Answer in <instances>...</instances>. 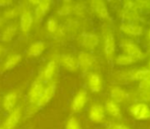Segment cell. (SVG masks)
Wrapping results in <instances>:
<instances>
[{"mask_svg":"<svg viewBox=\"0 0 150 129\" xmlns=\"http://www.w3.org/2000/svg\"><path fill=\"white\" fill-rule=\"evenodd\" d=\"M103 107H104L105 112H107L110 116L115 117V118H117L120 116V109H119L118 105L117 104V103L114 102L113 100L106 101L105 105Z\"/></svg>","mask_w":150,"mask_h":129,"instance_id":"obj_23","label":"cell"},{"mask_svg":"<svg viewBox=\"0 0 150 129\" xmlns=\"http://www.w3.org/2000/svg\"><path fill=\"white\" fill-rule=\"evenodd\" d=\"M56 89H57V86H56V82H50L49 84L44 87V89L40 96V98L38 99L36 105L37 107H42L45 106L55 96L56 93Z\"/></svg>","mask_w":150,"mask_h":129,"instance_id":"obj_4","label":"cell"},{"mask_svg":"<svg viewBox=\"0 0 150 129\" xmlns=\"http://www.w3.org/2000/svg\"><path fill=\"white\" fill-rule=\"evenodd\" d=\"M78 64L84 73L88 72L94 64V57L86 51H80L78 54Z\"/></svg>","mask_w":150,"mask_h":129,"instance_id":"obj_13","label":"cell"},{"mask_svg":"<svg viewBox=\"0 0 150 129\" xmlns=\"http://www.w3.org/2000/svg\"><path fill=\"white\" fill-rule=\"evenodd\" d=\"M34 23V16L28 7H26L21 13L20 28L24 35H28Z\"/></svg>","mask_w":150,"mask_h":129,"instance_id":"obj_6","label":"cell"},{"mask_svg":"<svg viewBox=\"0 0 150 129\" xmlns=\"http://www.w3.org/2000/svg\"><path fill=\"white\" fill-rule=\"evenodd\" d=\"M37 111H38L37 105H36V104H31V103H30V104L26 108V110H25V116H26L27 118H29V117L33 116L35 113H36Z\"/></svg>","mask_w":150,"mask_h":129,"instance_id":"obj_30","label":"cell"},{"mask_svg":"<svg viewBox=\"0 0 150 129\" xmlns=\"http://www.w3.org/2000/svg\"><path fill=\"white\" fill-rule=\"evenodd\" d=\"M65 129H82V128L80 120L75 116H71L65 124Z\"/></svg>","mask_w":150,"mask_h":129,"instance_id":"obj_26","label":"cell"},{"mask_svg":"<svg viewBox=\"0 0 150 129\" xmlns=\"http://www.w3.org/2000/svg\"><path fill=\"white\" fill-rule=\"evenodd\" d=\"M91 6L94 12L103 20L109 19V12L105 6V4L103 1H93L91 2Z\"/></svg>","mask_w":150,"mask_h":129,"instance_id":"obj_18","label":"cell"},{"mask_svg":"<svg viewBox=\"0 0 150 129\" xmlns=\"http://www.w3.org/2000/svg\"><path fill=\"white\" fill-rule=\"evenodd\" d=\"M46 49V43L43 41H36L30 45L28 50V55L31 57H38L42 54Z\"/></svg>","mask_w":150,"mask_h":129,"instance_id":"obj_19","label":"cell"},{"mask_svg":"<svg viewBox=\"0 0 150 129\" xmlns=\"http://www.w3.org/2000/svg\"><path fill=\"white\" fill-rule=\"evenodd\" d=\"M6 48H4L1 44H0V57H2L6 53Z\"/></svg>","mask_w":150,"mask_h":129,"instance_id":"obj_34","label":"cell"},{"mask_svg":"<svg viewBox=\"0 0 150 129\" xmlns=\"http://www.w3.org/2000/svg\"><path fill=\"white\" fill-rule=\"evenodd\" d=\"M47 29L50 33H55L57 29V22L54 17L49 18L47 21Z\"/></svg>","mask_w":150,"mask_h":129,"instance_id":"obj_28","label":"cell"},{"mask_svg":"<svg viewBox=\"0 0 150 129\" xmlns=\"http://www.w3.org/2000/svg\"><path fill=\"white\" fill-rule=\"evenodd\" d=\"M44 89L43 82L38 77L31 85L29 91L28 93V99L29 103L31 104H36L38 99L40 98L42 91Z\"/></svg>","mask_w":150,"mask_h":129,"instance_id":"obj_2","label":"cell"},{"mask_svg":"<svg viewBox=\"0 0 150 129\" xmlns=\"http://www.w3.org/2000/svg\"><path fill=\"white\" fill-rule=\"evenodd\" d=\"M149 39H150V31H149Z\"/></svg>","mask_w":150,"mask_h":129,"instance_id":"obj_38","label":"cell"},{"mask_svg":"<svg viewBox=\"0 0 150 129\" xmlns=\"http://www.w3.org/2000/svg\"><path fill=\"white\" fill-rule=\"evenodd\" d=\"M6 22V21L1 17V18H0V28H1L2 27H3V25H4V23Z\"/></svg>","mask_w":150,"mask_h":129,"instance_id":"obj_36","label":"cell"},{"mask_svg":"<svg viewBox=\"0 0 150 129\" xmlns=\"http://www.w3.org/2000/svg\"><path fill=\"white\" fill-rule=\"evenodd\" d=\"M88 85L93 93H98L103 89V82L99 74L91 73L88 75Z\"/></svg>","mask_w":150,"mask_h":129,"instance_id":"obj_14","label":"cell"},{"mask_svg":"<svg viewBox=\"0 0 150 129\" xmlns=\"http://www.w3.org/2000/svg\"><path fill=\"white\" fill-rule=\"evenodd\" d=\"M12 5V2L11 1H6V0H2V1H0V6L1 7H7L9 6Z\"/></svg>","mask_w":150,"mask_h":129,"instance_id":"obj_33","label":"cell"},{"mask_svg":"<svg viewBox=\"0 0 150 129\" xmlns=\"http://www.w3.org/2000/svg\"><path fill=\"white\" fill-rule=\"evenodd\" d=\"M58 60L57 59H51L50 60L47 64L45 66L44 69L42 70V74L39 75V78L43 82H52V80L54 79V77L57 74V68H58Z\"/></svg>","mask_w":150,"mask_h":129,"instance_id":"obj_3","label":"cell"},{"mask_svg":"<svg viewBox=\"0 0 150 129\" xmlns=\"http://www.w3.org/2000/svg\"><path fill=\"white\" fill-rule=\"evenodd\" d=\"M21 107L19 105L16 106L11 112H9L8 117L0 125V129H15L19 121L21 120Z\"/></svg>","mask_w":150,"mask_h":129,"instance_id":"obj_1","label":"cell"},{"mask_svg":"<svg viewBox=\"0 0 150 129\" xmlns=\"http://www.w3.org/2000/svg\"><path fill=\"white\" fill-rule=\"evenodd\" d=\"M140 86H141L143 89H150V78L147 79V80H146V81H143V82H141Z\"/></svg>","mask_w":150,"mask_h":129,"instance_id":"obj_32","label":"cell"},{"mask_svg":"<svg viewBox=\"0 0 150 129\" xmlns=\"http://www.w3.org/2000/svg\"><path fill=\"white\" fill-rule=\"evenodd\" d=\"M131 112L136 119L150 118V108L147 104L139 103L131 107Z\"/></svg>","mask_w":150,"mask_h":129,"instance_id":"obj_9","label":"cell"},{"mask_svg":"<svg viewBox=\"0 0 150 129\" xmlns=\"http://www.w3.org/2000/svg\"><path fill=\"white\" fill-rule=\"evenodd\" d=\"M18 99H19L18 90H12L6 93L3 98V103H2V105L5 111L11 112L17 106Z\"/></svg>","mask_w":150,"mask_h":129,"instance_id":"obj_10","label":"cell"},{"mask_svg":"<svg viewBox=\"0 0 150 129\" xmlns=\"http://www.w3.org/2000/svg\"><path fill=\"white\" fill-rule=\"evenodd\" d=\"M104 38V53L108 59H111L115 52V39L111 31L108 28L103 30Z\"/></svg>","mask_w":150,"mask_h":129,"instance_id":"obj_7","label":"cell"},{"mask_svg":"<svg viewBox=\"0 0 150 129\" xmlns=\"http://www.w3.org/2000/svg\"><path fill=\"white\" fill-rule=\"evenodd\" d=\"M51 7V2L47 1V0H43V1H39L38 5L35 7L34 11V21L35 22L39 23L42 18L47 14V13L50 11Z\"/></svg>","mask_w":150,"mask_h":129,"instance_id":"obj_12","label":"cell"},{"mask_svg":"<svg viewBox=\"0 0 150 129\" xmlns=\"http://www.w3.org/2000/svg\"><path fill=\"white\" fill-rule=\"evenodd\" d=\"M88 117L94 123H102L105 119V110L101 104H94L88 111Z\"/></svg>","mask_w":150,"mask_h":129,"instance_id":"obj_11","label":"cell"},{"mask_svg":"<svg viewBox=\"0 0 150 129\" xmlns=\"http://www.w3.org/2000/svg\"><path fill=\"white\" fill-rule=\"evenodd\" d=\"M88 102V92L84 89H81L73 96L71 103V110L73 112H80L83 110Z\"/></svg>","mask_w":150,"mask_h":129,"instance_id":"obj_5","label":"cell"},{"mask_svg":"<svg viewBox=\"0 0 150 129\" xmlns=\"http://www.w3.org/2000/svg\"><path fill=\"white\" fill-rule=\"evenodd\" d=\"M27 7V5L26 4H23V5H19L15 7H13V8H10V9H7L3 13V16L2 18L6 21L8 20H12V19H14L15 17H17L20 13H22V11Z\"/></svg>","mask_w":150,"mask_h":129,"instance_id":"obj_21","label":"cell"},{"mask_svg":"<svg viewBox=\"0 0 150 129\" xmlns=\"http://www.w3.org/2000/svg\"><path fill=\"white\" fill-rule=\"evenodd\" d=\"M86 12V7L83 4L81 3H77L74 4V9H73V13H76L77 15L82 16Z\"/></svg>","mask_w":150,"mask_h":129,"instance_id":"obj_31","label":"cell"},{"mask_svg":"<svg viewBox=\"0 0 150 129\" xmlns=\"http://www.w3.org/2000/svg\"><path fill=\"white\" fill-rule=\"evenodd\" d=\"M134 77L138 80L146 81L150 78V70H140L134 74Z\"/></svg>","mask_w":150,"mask_h":129,"instance_id":"obj_29","label":"cell"},{"mask_svg":"<svg viewBox=\"0 0 150 129\" xmlns=\"http://www.w3.org/2000/svg\"><path fill=\"white\" fill-rule=\"evenodd\" d=\"M120 28L124 33L131 35H139L142 33V28L132 23H124Z\"/></svg>","mask_w":150,"mask_h":129,"instance_id":"obj_22","label":"cell"},{"mask_svg":"<svg viewBox=\"0 0 150 129\" xmlns=\"http://www.w3.org/2000/svg\"><path fill=\"white\" fill-rule=\"evenodd\" d=\"M149 66H150V63H149Z\"/></svg>","mask_w":150,"mask_h":129,"instance_id":"obj_39","label":"cell"},{"mask_svg":"<svg viewBox=\"0 0 150 129\" xmlns=\"http://www.w3.org/2000/svg\"><path fill=\"white\" fill-rule=\"evenodd\" d=\"M73 9H74V4H72L71 2H69V1H66V2H64L59 9L57 11V13L59 14V15H70L73 13Z\"/></svg>","mask_w":150,"mask_h":129,"instance_id":"obj_24","label":"cell"},{"mask_svg":"<svg viewBox=\"0 0 150 129\" xmlns=\"http://www.w3.org/2000/svg\"><path fill=\"white\" fill-rule=\"evenodd\" d=\"M133 61H135L132 57H131L130 56L126 55V54H121L117 57V64H120V66H127V64H132Z\"/></svg>","mask_w":150,"mask_h":129,"instance_id":"obj_27","label":"cell"},{"mask_svg":"<svg viewBox=\"0 0 150 129\" xmlns=\"http://www.w3.org/2000/svg\"><path fill=\"white\" fill-rule=\"evenodd\" d=\"M122 48L126 52V55L130 56L134 60L143 58V53L134 43H132L131 42H124L122 43Z\"/></svg>","mask_w":150,"mask_h":129,"instance_id":"obj_16","label":"cell"},{"mask_svg":"<svg viewBox=\"0 0 150 129\" xmlns=\"http://www.w3.org/2000/svg\"><path fill=\"white\" fill-rule=\"evenodd\" d=\"M21 55H20V54L14 53V54L9 55L2 67L3 71H8V70L13 69L21 62Z\"/></svg>","mask_w":150,"mask_h":129,"instance_id":"obj_20","label":"cell"},{"mask_svg":"<svg viewBox=\"0 0 150 129\" xmlns=\"http://www.w3.org/2000/svg\"><path fill=\"white\" fill-rule=\"evenodd\" d=\"M110 129H118L117 128V125H112Z\"/></svg>","mask_w":150,"mask_h":129,"instance_id":"obj_37","label":"cell"},{"mask_svg":"<svg viewBox=\"0 0 150 129\" xmlns=\"http://www.w3.org/2000/svg\"><path fill=\"white\" fill-rule=\"evenodd\" d=\"M117 126L118 129H130L129 127H127L126 125H117Z\"/></svg>","mask_w":150,"mask_h":129,"instance_id":"obj_35","label":"cell"},{"mask_svg":"<svg viewBox=\"0 0 150 129\" xmlns=\"http://www.w3.org/2000/svg\"><path fill=\"white\" fill-rule=\"evenodd\" d=\"M110 96H111L114 102H118V103L122 102L126 96L125 91L119 87L112 88L111 90H110Z\"/></svg>","mask_w":150,"mask_h":129,"instance_id":"obj_25","label":"cell"},{"mask_svg":"<svg viewBox=\"0 0 150 129\" xmlns=\"http://www.w3.org/2000/svg\"><path fill=\"white\" fill-rule=\"evenodd\" d=\"M18 28L16 24H10L8 25L2 33H0V42L2 43H8L11 42L13 37L17 34Z\"/></svg>","mask_w":150,"mask_h":129,"instance_id":"obj_17","label":"cell"},{"mask_svg":"<svg viewBox=\"0 0 150 129\" xmlns=\"http://www.w3.org/2000/svg\"><path fill=\"white\" fill-rule=\"evenodd\" d=\"M99 43V37L93 33H83L81 37V43L86 49L92 50L97 46Z\"/></svg>","mask_w":150,"mask_h":129,"instance_id":"obj_15","label":"cell"},{"mask_svg":"<svg viewBox=\"0 0 150 129\" xmlns=\"http://www.w3.org/2000/svg\"><path fill=\"white\" fill-rule=\"evenodd\" d=\"M58 62L64 68L71 72L76 71L79 68L77 57H75L71 54H62L58 58Z\"/></svg>","mask_w":150,"mask_h":129,"instance_id":"obj_8","label":"cell"}]
</instances>
